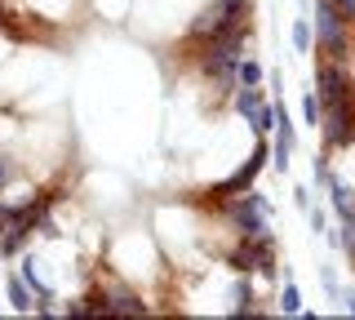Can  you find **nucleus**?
<instances>
[{
	"label": "nucleus",
	"mask_w": 355,
	"mask_h": 320,
	"mask_svg": "<svg viewBox=\"0 0 355 320\" xmlns=\"http://www.w3.org/2000/svg\"><path fill=\"white\" fill-rule=\"evenodd\" d=\"M222 209V218H227V227L236 231V236H275L271 223H275V205L271 196L262 192V187H249V192L240 196H227V201H214Z\"/></svg>",
	"instance_id": "obj_1"
},
{
	"label": "nucleus",
	"mask_w": 355,
	"mask_h": 320,
	"mask_svg": "<svg viewBox=\"0 0 355 320\" xmlns=\"http://www.w3.org/2000/svg\"><path fill=\"white\" fill-rule=\"evenodd\" d=\"M306 227H311V236H320V240H329V236H333V227H329V209L320 205V201L306 209Z\"/></svg>",
	"instance_id": "obj_11"
},
{
	"label": "nucleus",
	"mask_w": 355,
	"mask_h": 320,
	"mask_svg": "<svg viewBox=\"0 0 355 320\" xmlns=\"http://www.w3.org/2000/svg\"><path fill=\"white\" fill-rule=\"evenodd\" d=\"M14 31V23H9V14H5V0H0V36H9Z\"/></svg>",
	"instance_id": "obj_17"
},
{
	"label": "nucleus",
	"mask_w": 355,
	"mask_h": 320,
	"mask_svg": "<svg viewBox=\"0 0 355 320\" xmlns=\"http://www.w3.org/2000/svg\"><path fill=\"white\" fill-rule=\"evenodd\" d=\"M351 262H355V258H351Z\"/></svg>",
	"instance_id": "obj_19"
},
{
	"label": "nucleus",
	"mask_w": 355,
	"mask_h": 320,
	"mask_svg": "<svg viewBox=\"0 0 355 320\" xmlns=\"http://www.w3.org/2000/svg\"><path fill=\"white\" fill-rule=\"evenodd\" d=\"M333 5H338L342 18H351V23H355V0H333Z\"/></svg>",
	"instance_id": "obj_16"
},
{
	"label": "nucleus",
	"mask_w": 355,
	"mask_h": 320,
	"mask_svg": "<svg viewBox=\"0 0 355 320\" xmlns=\"http://www.w3.org/2000/svg\"><path fill=\"white\" fill-rule=\"evenodd\" d=\"M275 312H280V316H297V312H302V289H297L293 276H284V280H280V294H275Z\"/></svg>",
	"instance_id": "obj_8"
},
{
	"label": "nucleus",
	"mask_w": 355,
	"mask_h": 320,
	"mask_svg": "<svg viewBox=\"0 0 355 320\" xmlns=\"http://www.w3.org/2000/svg\"><path fill=\"white\" fill-rule=\"evenodd\" d=\"M329 205H333V214H338V223H355V187L342 178V174L329 178Z\"/></svg>",
	"instance_id": "obj_6"
},
{
	"label": "nucleus",
	"mask_w": 355,
	"mask_h": 320,
	"mask_svg": "<svg viewBox=\"0 0 355 320\" xmlns=\"http://www.w3.org/2000/svg\"><path fill=\"white\" fill-rule=\"evenodd\" d=\"M288 45H293V53H315V23H311V9H302V14L293 18Z\"/></svg>",
	"instance_id": "obj_7"
},
{
	"label": "nucleus",
	"mask_w": 355,
	"mask_h": 320,
	"mask_svg": "<svg viewBox=\"0 0 355 320\" xmlns=\"http://www.w3.org/2000/svg\"><path fill=\"white\" fill-rule=\"evenodd\" d=\"M320 116H324V103H320L315 90H306L302 94V125L306 129H320Z\"/></svg>",
	"instance_id": "obj_12"
},
{
	"label": "nucleus",
	"mask_w": 355,
	"mask_h": 320,
	"mask_svg": "<svg viewBox=\"0 0 355 320\" xmlns=\"http://www.w3.org/2000/svg\"><path fill=\"white\" fill-rule=\"evenodd\" d=\"M231 316L244 320V316H258V285H253V276L249 271H236V280H231Z\"/></svg>",
	"instance_id": "obj_4"
},
{
	"label": "nucleus",
	"mask_w": 355,
	"mask_h": 320,
	"mask_svg": "<svg viewBox=\"0 0 355 320\" xmlns=\"http://www.w3.org/2000/svg\"><path fill=\"white\" fill-rule=\"evenodd\" d=\"M262 81H266V67L253 58V53H244L240 67H236V85H262Z\"/></svg>",
	"instance_id": "obj_10"
},
{
	"label": "nucleus",
	"mask_w": 355,
	"mask_h": 320,
	"mask_svg": "<svg viewBox=\"0 0 355 320\" xmlns=\"http://www.w3.org/2000/svg\"><path fill=\"white\" fill-rule=\"evenodd\" d=\"M18 178H22V165H18V156L0 147V196H9V192H14V183H18Z\"/></svg>",
	"instance_id": "obj_9"
},
{
	"label": "nucleus",
	"mask_w": 355,
	"mask_h": 320,
	"mask_svg": "<svg viewBox=\"0 0 355 320\" xmlns=\"http://www.w3.org/2000/svg\"><path fill=\"white\" fill-rule=\"evenodd\" d=\"M311 23H315V53L320 58H355V23L338 14L333 0H311Z\"/></svg>",
	"instance_id": "obj_2"
},
{
	"label": "nucleus",
	"mask_w": 355,
	"mask_h": 320,
	"mask_svg": "<svg viewBox=\"0 0 355 320\" xmlns=\"http://www.w3.org/2000/svg\"><path fill=\"white\" fill-rule=\"evenodd\" d=\"M288 196H293V209H302V214H306L311 205H315V187H306V183H297Z\"/></svg>",
	"instance_id": "obj_14"
},
{
	"label": "nucleus",
	"mask_w": 355,
	"mask_h": 320,
	"mask_svg": "<svg viewBox=\"0 0 355 320\" xmlns=\"http://www.w3.org/2000/svg\"><path fill=\"white\" fill-rule=\"evenodd\" d=\"M249 18H253V0H205V5L196 9V18L187 23V45L222 36V31L249 23Z\"/></svg>",
	"instance_id": "obj_3"
},
{
	"label": "nucleus",
	"mask_w": 355,
	"mask_h": 320,
	"mask_svg": "<svg viewBox=\"0 0 355 320\" xmlns=\"http://www.w3.org/2000/svg\"><path fill=\"white\" fill-rule=\"evenodd\" d=\"M338 312L342 316H355V289H342L338 294Z\"/></svg>",
	"instance_id": "obj_15"
},
{
	"label": "nucleus",
	"mask_w": 355,
	"mask_h": 320,
	"mask_svg": "<svg viewBox=\"0 0 355 320\" xmlns=\"http://www.w3.org/2000/svg\"><path fill=\"white\" fill-rule=\"evenodd\" d=\"M0 316H5V298H0Z\"/></svg>",
	"instance_id": "obj_18"
},
{
	"label": "nucleus",
	"mask_w": 355,
	"mask_h": 320,
	"mask_svg": "<svg viewBox=\"0 0 355 320\" xmlns=\"http://www.w3.org/2000/svg\"><path fill=\"white\" fill-rule=\"evenodd\" d=\"M5 303L18 316H36V294H31V285L18 271H5Z\"/></svg>",
	"instance_id": "obj_5"
},
{
	"label": "nucleus",
	"mask_w": 355,
	"mask_h": 320,
	"mask_svg": "<svg viewBox=\"0 0 355 320\" xmlns=\"http://www.w3.org/2000/svg\"><path fill=\"white\" fill-rule=\"evenodd\" d=\"M320 285H324V294H329V303H338V294H342V285H338V271H333V262H324V267H320Z\"/></svg>",
	"instance_id": "obj_13"
}]
</instances>
